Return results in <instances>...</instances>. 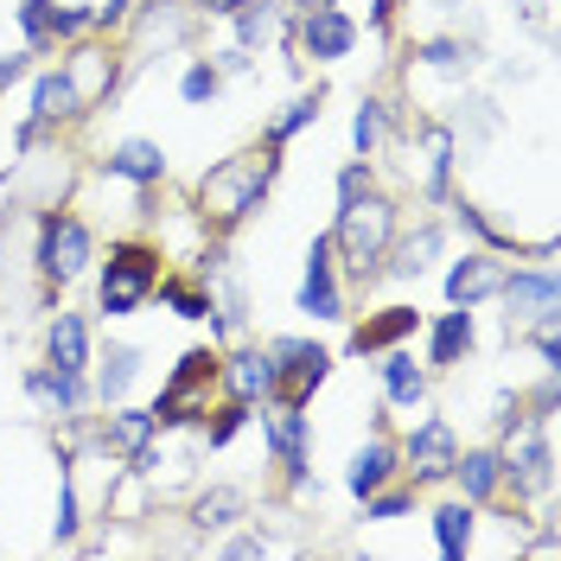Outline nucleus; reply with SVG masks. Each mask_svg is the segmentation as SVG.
<instances>
[{
	"mask_svg": "<svg viewBox=\"0 0 561 561\" xmlns=\"http://www.w3.org/2000/svg\"><path fill=\"white\" fill-rule=\"evenodd\" d=\"M351 45H357V20H351V13H339V7H307V20H300V51H307L313 65L345 58Z\"/></svg>",
	"mask_w": 561,
	"mask_h": 561,
	"instance_id": "nucleus-7",
	"label": "nucleus"
},
{
	"mask_svg": "<svg viewBox=\"0 0 561 561\" xmlns=\"http://www.w3.org/2000/svg\"><path fill=\"white\" fill-rule=\"evenodd\" d=\"M128 20V0H103L96 13H90V26H122Z\"/></svg>",
	"mask_w": 561,
	"mask_h": 561,
	"instance_id": "nucleus-43",
	"label": "nucleus"
},
{
	"mask_svg": "<svg viewBox=\"0 0 561 561\" xmlns=\"http://www.w3.org/2000/svg\"><path fill=\"white\" fill-rule=\"evenodd\" d=\"M447 479H459L466 504H485L491 491L504 485V454H491V447H479V454H459Z\"/></svg>",
	"mask_w": 561,
	"mask_h": 561,
	"instance_id": "nucleus-16",
	"label": "nucleus"
},
{
	"mask_svg": "<svg viewBox=\"0 0 561 561\" xmlns=\"http://www.w3.org/2000/svg\"><path fill=\"white\" fill-rule=\"evenodd\" d=\"M529 339H536V351H542V364H549V370H561V339H556V313L529 319Z\"/></svg>",
	"mask_w": 561,
	"mask_h": 561,
	"instance_id": "nucleus-37",
	"label": "nucleus"
},
{
	"mask_svg": "<svg viewBox=\"0 0 561 561\" xmlns=\"http://www.w3.org/2000/svg\"><path fill=\"white\" fill-rule=\"evenodd\" d=\"M135 370H140V357H135L128 345H122V351H108L103 383H96V389H103V402H122V396H128V383H135Z\"/></svg>",
	"mask_w": 561,
	"mask_h": 561,
	"instance_id": "nucleus-30",
	"label": "nucleus"
},
{
	"mask_svg": "<svg viewBox=\"0 0 561 561\" xmlns=\"http://www.w3.org/2000/svg\"><path fill=\"white\" fill-rule=\"evenodd\" d=\"M83 268H90V230L65 210H45V224H38V275L77 280Z\"/></svg>",
	"mask_w": 561,
	"mask_h": 561,
	"instance_id": "nucleus-6",
	"label": "nucleus"
},
{
	"mask_svg": "<svg viewBox=\"0 0 561 561\" xmlns=\"http://www.w3.org/2000/svg\"><path fill=\"white\" fill-rule=\"evenodd\" d=\"M447 173H454V135L434 122V128H421V185H427V198L447 192Z\"/></svg>",
	"mask_w": 561,
	"mask_h": 561,
	"instance_id": "nucleus-25",
	"label": "nucleus"
},
{
	"mask_svg": "<svg viewBox=\"0 0 561 561\" xmlns=\"http://www.w3.org/2000/svg\"><path fill=\"white\" fill-rule=\"evenodd\" d=\"M434 249H440V230L427 224L421 237H409V243L396 249V262H389V268H396V275L409 280V275H421V268H427V255H434Z\"/></svg>",
	"mask_w": 561,
	"mask_h": 561,
	"instance_id": "nucleus-31",
	"label": "nucleus"
},
{
	"mask_svg": "<svg viewBox=\"0 0 561 561\" xmlns=\"http://www.w3.org/2000/svg\"><path fill=\"white\" fill-rule=\"evenodd\" d=\"M294 7H332V0H294Z\"/></svg>",
	"mask_w": 561,
	"mask_h": 561,
	"instance_id": "nucleus-47",
	"label": "nucleus"
},
{
	"mask_svg": "<svg viewBox=\"0 0 561 561\" xmlns=\"http://www.w3.org/2000/svg\"><path fill=\"white\" fill-rule=\"evenodd\" d=\"M262 549H268V542H262V536H237V542H230V556H237V561L262 556Z\"/></svg>",
	"mask_w": 561,
	"mask_h": 561,
	"instance_id": "nucleus-45",
	"label": "nucleus"
},
{
	"mask_svg": "<svg viewBox=\"0 0 561 561\" xmlns=\"http://www.w3.org/2000/svg\"><path fill=\"white\" fill-rule=\"evenodd\" d=\"M313 115H319V96H300V103H294V108H287V115H280V122H275V128H268V140H275V147H280V140H287V135H300V128H307Z\"/></svg>",
	"mask_w": 561,
	"mask_h": 561,
	"instance_id": "nucleus-36",
	"label": "nucleus"
},
{
	"mask_svg": "<svg viewBox=\"0 0 561 561\" xmlns=\"http://www.w3.org/2000/svg\"><path fill=\"white\" fill-rule=\"evenodd\" d=\"M389 237H396V205L377 198V192H364V198L339 205V224H332V237H325V243L339 249V255H345V268L364 280L377 262H383Z\"/></svg>",
	"mask_w": 561,
	"mask_h": 561,
	"instance_id": "nucleus-2",
	"label": "nucleus"
},
{
	"mask_svg": "<svg viewBox=\"0 0 561 561\" xmlns=\"http://www.w3.org/2000/svg\"><path fill=\"white\" fill-rule=\"evenodd\" d=\"M377 135H383V108H377V103H364L357 115H351V147H357V153L370 160V147H377Z\"/></svg>",
	"mask_w": 561,
	"mask_h": 561,
	"instance_id": "nucleus-34",
	"label": "nucleus"
},
{
	"mask_svg": "<svg viewBox=\"0 0 561 561\" xmlns=\"http://www.w3.org/2000/svg\"><path fill=\"white\" fill-rule=\"evenodd\" d=\"M409 491H370V524H396V517H409Z\"/></svg>",
	"mask_w": 561,
	"mask_h": 561,
	"instance_id": "nucleus-38",
	"label": "nucleus"
},
{
	"mask_svg": "<svg viewBox=\"0 0 561 561\" xmlns=\"http://www.w3.org/2000/svg\"><path fill=\"white\" fill-rule=\"evenodd\" d=\"M383 396L396 402V409H415L421 396H427V377L415 370V357H409V351H389V357H383Z\"/></svg>",
	"mask_w": 561,
	"mask_h": 561,
	"instance_id": "nucleus-26",
	"label": "nucleus"
},
{
	"mask_svg": "<svg viewBox=\"0 0 561 561\" xmlns=\"http://www.w3.org/2000/svg\"><path fill=\"white\" fill-rule=\"evenodd\" d=\"M65 115H77V96H70L65 70H51V77H38V90H33V128H20V147H33L38 128H51Z\"/></svg>",
	"mask_w": 561,
	"mask_h": 561,
	"instance_id": "nucleus-18",
	"label": "nucleus"
},
{
	"mask_svg": "<svg viewBox=\"0 0 561 561\" xmlns=\"http://www.w3.org/2000/svg\"><path fill=\"white\" fill-rule=\"evenodd\" d=\"M210 96H217V70L192 65V70H185V103H210Z\"/></svg>",
	"mask_w": 561,
	"mask_h": 561,
	"instance_id": "nucleus-39",
	"label": "nucleus"
},
{
	"mask_svg": "<svg viewBox=\"0 0 561 561\" xmlns=\"http://www.w3.org/2000/svg\"><path fill=\"white\" fill-rule=\"evenodd\" d=\"M396 472H402V466H396V447H389V440H370V447H357V459H351V472H345V485L357 491V497H370V491H383Z\"/></svg>",
	"mask_w": 561,
	"mask_h": 561,
	"instance_id": "nucleus-22",
	"label": "nucleus"
},
{
	"mask_svg": "<svg viewBox=\"0 0 561 561\" xmlns=\"http://www.w3.org/2000/svg\"><path fill=\"white\" fill-rule=\"evenodd\" d=\"M415 58H427V65H440V70H454V65H459V45H454V38H434V45H421Z\"/></svg>",
	"mask_w": 561,
	"mask_h": 561,
	"instance_id": "nucleus-42",
	"label": "nucleus"
},
{
	"mask_svg": "<svg viewBox=\"0 0 561 561\" xmlns=\"http://www.w3.org/2000/svg\"><path fill=\"white\" fill-rule=\"evenodd\" d=\"M217 370H224V357L217 351H185L173 370V383L160 389V402H153V427H179V421H192L205 409L210 383H217Z\"/></svg>",
	"mask_w": 561,
	"mask_h": 561,
	"instance_id": "nucleus-4",
	"label": "nucleus"
},
{
	"mask_svg": "<svg viewBox=\"0 0 561 561\" xmlns=\"http://www.w3.org/2000/svg\"><path fill=\"white\" fill-rule=\"evenodd\" d=\"M45 364H58V370H83V364H90V332H83L77 313L51 319V332H45Z\"/></svg>",
	"mask_w": 561,
	"mask_h": 561,
	"instance_id": "nucleus-20",
	"label": "nucleus"
},
{
	"mask_svg": "<svg viewBox=\"0 0 561 561\" xmlns=\"http://www.w3.org/2000/svg\"><path fill=\"white\" fill-rule=\"evenodd\" d=\"M472 339H479V332H472V307H454V313H440L434 339H427V364H440V370H447V364H459V357L472 351Z\"/></svg>",
	"mask_w": 561,
	"mask_h": 561,
	"instance_id": "nucleus-23",
	"label": "nucleus"
},
{
	"mask_svg": "<svg viewBox=\"0 0 561 561\" xmlns=\"http://www.w3.org/2000/svg\"><path fill=\"white\" fill-rule=\"evenodd\" d=\"M249 415H255V402H237V396H230V409L210 421V447H230V440L243 434V421H249Z\"/></svg>",
	"mask_w": 561,
	"mask_h": 561,
	"instance_id": "nucleus-35",
	"label": "nucleus"
},
{
	"mask_svg": "<svg viewBox=\"0 0 561 561\" xmlns=\"http://www.w3.org/2000/svg\"><path fill=\"white\" fill-rule=\"evenodd\" d=\"M497 287H504V262H497L491 249H479V255L454 262V275H447V300H454V307H479V300H491Z\"/></svg>",
	"mask_w": 561,
	"mask_h": 561,
	"instance_id": "nucleus-11",
	"label": "nucleus"
},
{
	"mask_svg": "<svg viewBox=\"0 0 561 561\" xmlns=\"http://www.w3.org/2000/svg\"><path fill=\"white\" fill-rule=\"evenodd\" d=\"M370 192V167L364 160H351L345 173H339V205H351V198H364Z\"/></svg>",
	"mask_w": 561,
	"mask_h": 561,
	"instance_id": "nucleus-40",
	"label": "nucleus"
},
{
	"mask_svg": "<svg viewBox=\"0 0 561 561\" xmlns=\"http://www.w3.org/2000/svg\"><path fill=\"white\" fill-rule=\"evenodd\" d=\"M20 70H26V58H0V90H7V83H13Z\"/></svg>",
	"mask_w": 561,
	"mask_h": 561,
	"instance_id": "nucleus-46",
	"label": "nucleus"
},
{
	"mask_svg": "<svg viewBox=\"0 0 561 561\" xmlns=\"http://www.w3.org/2000/svg\"><path fill=\"white\" fill-rule=\"evenodd\" d=\"M262 427H268V447L287 466V479L300 485L307 479V415L300 409H275V415H262Z\"/></svg>",
	"mask_w": 561,
	"mask_h": 561,
	"instance_id": "nucleus-13",
	"label": "nucleus"
},
{
	"mask_svg": "<svg viewBox=\"0 0 561 561\" xmlns=\"http://www.w3.org/2000/svg\"><path fill=\"white\" fill-rule=\"evenodd\" d=\"M459 459V440L447 421H421L415 434H409V472H415V485H434V479H447Z\"/></svg>",
	"mask_w": 561,
	"mask_h": 561,
	"instance_id": "nucleus-9",
	"label": "nucleus"
},
{
	"mask_svg": "<svg viewBox=\"0 0 561 561\" xmlns=\"http://www.w3.org/2000/svg\"><path fill=\"white\" fill-rule=\"evenodd\" d=\"M497 294H504V307H511V325H529V319L556 313L561 280H556V268H517V275H504Z\"/></svg>",
	"mask_w": 561,
	"mask_h": 561,
	"instance_id": "nucleus-8",
	"label": "nucleus"
},
{
	"mask_svg": "<svg viewBox=\"0 0 561 561\" xmlns=\"http://www.w3.org/2000/svg\"><path fill=\"white\" fill-rule=\"evenodd\" d=\"M153 294H167L179 307V319H210V300L198 294V287H185V280H153Z\"/></svg>",
	"mask_w": 561,
	"mask_h": 561,
	"instance_id": "nucleus-33",
	"label": "nucleus"
},
{
	"mask_svg": "<svg viewBox=\"0 0 561 561\" xmlns=\"http://www.w3.org/2000/svg\"><path fill=\"white\" fill-rule=\"evenodd\" d=\"M504 479L517 491H542L549 479H556V454H549V440L536 434V440H524V447H511L504 454Z\"/></svg>",
	"mask_w": 561,
	"mask_h": 561,
	"instance_id": "nucleus-17",
	"label": "nucleus"
},
{
	"mask_svg": "<svg viewBox=\"0 0 561 561\" xmlns=\"http://www.w3.org/2000/svg\"><path fill=\"white\" fill-rule=\"evenodd\" d=\"M77 536V491H70V479L58 485V542H70Z\"/></svg>",
	"mask_w": 561,
	"mask_h": 561,
	"instance_id": "nucleus-41",
	"label": "nucleus"
},
{
	"mask_svg": "<svg viewBox=\"0 0 561 561\" xmlns=\"http://www.w3.org/2000/svg\"><path fill=\"white\" fill-rule=\"evenodd\" d=\"M153 280H160V255L147 243H122L115 255H108L103 268V287H96V307H103L108 319H128L153 294Z\"/></svg>",
	"mask_w": 561,
	"mask_h": 561,
	"instance_id": "nucleus-3",
	"label": "nucleus"
},
{
	"mask_svg": "<svg viewBox=\"0 0 561 561\" xmlns=\"http://www.w3.org/2000/svg\"><path fill=\"white\" fill-rule=\"evenodd\" d=\"M20 26H26V45L58 38V7L51 0H20Z\"/></svg>",
	"mask_w": 561,
	"mask_h": 561,
	"instance_id": "nucleus-32",
	"label": "nucleus"
},
{
	"mask_svg": "<svg viewBox=\"0 0 561 561\" xmlns=\"http://www.w3.org/2000/svg\"><path fill=\"white\" fill-rule=\"evenodd\" d=\"M217 383L230 389L237 402H262V396L275 389V357H268V351H237V357L217 370Z\"/></svg>",
	"mask_w": 561,
	"mask_h": 561,
	"instance_id": "nucleus-14",
	"label": "nucleus"
},
{
	"mask_svg": "<svg viewBox=\"0 0 561 561\" xmlns=\"http://www.w3.org/2000/svg\"><path fill=\"white\" fill-rule=\"evenodd\" d=\"M230 20H237V33H243V45H268V38L280 33V13L268 7V0H262V7L249 0V7H237V13H230Z\"/></svg>",
	"mask_w": 561,
	"mask_h": 561,
	"instance_id": "nucleus-29",
	"label": "nucleus"
},
{
	"mask_svg": "<svg viewBox=\"0 0 561 561\" xmlns=\"http://www.w3.org/2000/svg\"><path fill=\"white\" fill-rule=\"evenodd\" d=\"M300 313L339 319V280H332V243H325V237H313V249H307V275H300Z\"/></svg>",
	"mask_w": 561,
	"mask_h": 561,
	"instance_id": "nucleus-12",
	"label": "nucleus"
},
{
	"mask_svg": "<svg viewBox=\"0 0 561 561\" xmlns=\"http://www.w3.org/2000/svg\"><path fill=\"white\" fill-rule=\"evenodd\" d=\"M65 83H70V96H77V108H96L115 90V58H108L103 45H77L65 58Z\"/></svg>",
	"mask_w": 561,
	"mask_h": 561,
	"instance_id": "nucleus-10",
	"label": "nucleus"
},
{
	"mask_svg": "<svg viewBox=\"0 0 561 561\" xmlns=\"http://www.w3.org/2000/svg\"><path fill=\"white\" fill-rule=\"evenodd\" d=\"M26 389H33L45 409H58V415H77V409H83V370H58V364H45V370L26 377Z\"/></svg>",
	"mask_w": 561,
	"mask_h": 561,
	"instance_id": "nucleus-21",
	"label": "nucleus"
},
{
	"mask_svg": "<svg viewBox=\"0 0 561 561\" xmlns=\"http://www.w3.org/2000/svg\"><path fill=\"white\" fill-rule=\"evenodd\" d=\"M415 325H421L415 307H383L377 319H364V325L351 332V351H357V357H364V351H389L396 339H409Z\"/></svg>",
	"mask_w": 561,
	"mask_h": 561,
	"instance_id": "nucleus-19",
	"label": "nucleus"
},
{
	"mask_svg": "<svg viewBox=\"0 0 561 561\" xmlns=\"http://www.w3.org/2000/svg\"><path fill=\"white\" fill-rule=\"evenodd\" d=\"M275 167H280V147H275V140H268L262 153H230V160H217V167L198 179V217H205L210 230H237L249 210L268 198Z\"/></svg>",
	"mask_w": 561,
	"mask_h": 561,
	"instance_id": "nucleus-1",
	"label": "nucleus"
},
{
	"mask_svg": "<svg viewBox=\"0 0 561 561\" xmlns=\"http://www.w3.org/2000/svg\"><path fill=\"white\" fill-rule=\"evenodd\" d=\"M268 357H275V389L268 396H275L280 409H307L313 389L325 383V370H332V357L319 345H307V339H280Z\"/></svg>",
	"mask_w": 561,
	"mask_h": 561,
	"instance_id": "nucleus-5",
	"label": "nucleus"
},
{
	"mask_svg": "<svg viewBox=\"0 0 561 561\" xmlns=\"http://www.w3.org/2000/svg\"><path fill=\"white\" fill-rule=\"evenodd\" d=\"M108 173L135 179V185H160V179H167V153H160L153 140H128V147L108 153Z\"/></svg>",
	"mask_w": 561,
	"mask_h": 561,
	"instance_id": "nucleus-24",
	"label": "nucleus"
},
{
	"mask_svg": "<svg viewBox=\"0 0 561 561\" xmlns=\"http://www.w3.org/2000/svg\"><path fill=\"white\" fill-rule=\"evenodd\" d=\"M192 7H198V13H217V20H230L237 7H249V0H192Z\"/></svg>",
	"mask_w": 561,
	"mask_h": 561,
	"instance_id": "nucleus-44",
	"label": "nucleus"
},
{
	"mask_svg": "<svg viewBox=\"0 0 561 561\" xmlns=\"http://www.w3.org/2000/svg\"><path fill=\"white\" fill-rule=\"evenodd\" d=\"M434 536H440V556H466L472 549V504H440L434 511Z\"/></svg>",
	"mask_w": 561,
	"mask_h": 561,
	"instance_id": "nucleus-27",
	"label": "nucleus"
},
{
	"mask_svg": "<svg viewBox=\"0 0 561 561\" xmlns=\"http://www.w3.org/2000/svg\"><path fill=\"white\" fill-rule=\"evenodd\" d=\"M153 447V409H115L103 421V454L115 459H140Z\"/></svg>",
	"mask_w": 561,
	"mask_h": 561,
	"instance_id": "nucleus-15",
	"label": "nucleus"
},
{
	"mask_svg": "<svg viewBox=\"0 0 561 561\" xmlns=\"http://www.w3.org/2000/svg\"><path fill=\"white\" fill-rule=\"evenodd\" d=\"M192 517H198V529H224V524H237V517H243V491H237V485H217V491H205Z\"/></svg>",
	"mask_w": 561,
	"mask_h": 561,
	"instance_id": "nucleus-28",
	"label": "nucleus"
}]
</instances>
